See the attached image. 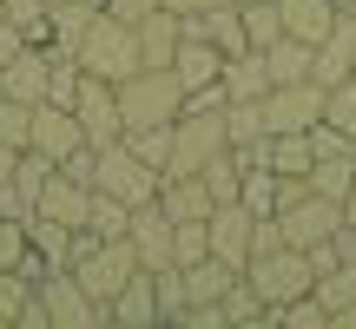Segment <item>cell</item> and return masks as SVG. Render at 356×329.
Listing matches in <instances>:
<instances>
[{"label":"cell","instance_id":"6da1fadb","mask_svg":"<svg viewBox=\"0 0 356 329\" xmlns=\"http://www.w3.org/2000/svg\"><path fill=\"white\" fill-rule=\"evenodd\" d=\"M73 60L86 66L92 79H113V86H119V79H132V73L145 66V60H139V26H126L119 13H106V7H99V20L79 33Z\"/></svg>","mask_w":356,"mask_h":329},{"label":"cell","instance_id":"7a4b0ae2","mask_svg":"<svg viewBox=\"0 0 356 329\" xmlns=\"http://www.w3.org/2000/svg\"><path fill=\"white\" fill-rule=\"evenodd\" d=\"M178 112H185V86H178L172 66H139L132 79H119V119H126V132L172 126Z\"/></svg>","mask_w":356,"mask_h":329},{"label":"cell","instance_id":"3957f363","mask_svg":"<svg viewBox=\"0 0 356 329\" xmlns=\"http://www.w3.org/2000/svg\"><path fill=\"white\" fill-rule=\"evenodd\" d=\"M139 270H145V264H139V251H132L126 237H92L86 251L73 257V277H79V290H86L99 310L113 303V296L126 290V283L139 277Z\"/></svg>","mask_w":356,"mask_h":329},{"label":"cell","instance_id":"277c9868","mask_svg":"<svg viewBox=\"0 0 356 329\" xmlns=\"http://www.w3.org/2000/svg\"><path fill=\"white\" fill-rule=\"evenodd\" d=\"M244 283L264 296V317H270L277 303H291V296L317 290V270H310V251H291V244H277V251H257L251 264H244Z\"/></svg>","mask_w":356,"mask_h":329},{"label":"cell","instance_id":"5b68a950","mask_svg":"<svg viewBox=\"0 0 356 329\" xmlns=\"http://www.w3.org/2000/svg\"><path fill=\"white\" fill-rule=\"evenodd\" d=\"M92 191H106V198H119V204H152L159 198V171L132 152L126 139H113L92 158Z\"/></svg>","mask_w":356,"mask_h":329},{"label":"cell","instance_id":"8992f818","mask_svg":"<svg viewBox=\"0 0 356 329\" xmlns=\"http://www.w3.org/2000/svg\"><path fill=\"white\" fill-rule=\"evenodd\" d=\"M225 145H231L225 106H218V112H178V119H172V164H165V178H172V171H204Z\"/></svg>","mask_w":356,"mask_h":329},{"label":"cell","instance_id":"52a82bcc","mask_svg":"<svg viewBox=\"0 0 356 329\" xmlns=\"http://www.w3.org/2000/svg\"><path fill=\"white\" fill-rule=\"evenodd\" d=\"M33 296L47 303V323H53V329H99V323H106V310L92 303L86 290H79L73 264H60V270H40Z\"/></svg>","mask_w":356,"mask_h":329},{"label":"cell","instance_id":"ba28073f","mask_svg":"<svg viewBox=\"0 0 356 329\" xmlns=\"http://www.w3.org/2000/svg\"><path fill=\"white\" fill-rule=\"evenodd\" d=\"M73 112H79V132H86V145L99 152V145H113V139H126V119H119V86L113 79H79V99H73Z\"/></svg>","mask_w":356,"mask_h":329},{"label":"cell","instance_id":"9c48e42d","mask_svg":"<svg viewBox=\"0 0 356 329\" xmlns=\"http://www.w3.org/2000/svg\"><path fill=\"white\" fill-rule=\"evenodd\" d=\"M337 224H343V204H337V198H317V191L277 211V230H284V244H291V251H310V244H323Z\"/></svg>","mask_w":356,"mask_h":329},{"label":"cell","instance_id":"30bf717a","mask_svg":"<svg viewBox=\"0 0 356 329\" xmlns=\"http://www.w3.org/2000/svg\"><path fill=\"white\" fill-rule=\"evenodd\" d=\"M323 119V86L317 79H297V86H270L264 92V126L270 132H310Z\"/></svg>","mask_w":356,"mask_h":329},{"label":"cell","instance_id":"8fae6325","mask_svg":"<svg viewBox=\"0 0 356 329\" xmlns=\"http://www.w3.org/2000/svg\"><path fill=\"white\" fill-rule=\"evenodd\" d=\"M310 79H317L323 92L356 79V13H337V26L310 47Z\"/></svg>","mask_w":356,"mask_h":329},{"label":"cell","instance_id":"7c38bea8","mask_svg":"<svg viewBox=\"0 0 356 329\" xmlns=\"http://www.w3.org/2000/svg\"><path fill=\"white\" fill-rule=\"evenodd\" d=\"M26 145H33L40 158L60 164L66 152H79V145H86V132H79V112H73V106L40 99V106H33V132H26Z\"/></svg>","mask_w":356,"mask_h":329},{"label":"cell","instance_id":"4fadbf2b","mask_svg":"<svg viewBox=\"0 0 356 329\" xmlns=\"http://www.w3.org/2000/svg\"><path fill=\"white\" fill-rule=\"evenodd\" d=\"M204 230H211V257H225L231 270H244V264H251V230H257V217L244 211L238 198H231V204H218V211L204 217Z\"/></svg>","mask_w":356,"mask_h":329},{"label":"cell","instance_id":"5bb4252c","mask_svg":"<svg viewBox=\"0 0 356 329\" xmlns=\"http://www.w3.org/2000/svg\"><path fill=\"white\" fill-rule=\"evenodd\" d=\"M47 178H53V158H40L33 145H26V152L13 158V178L0 185V217H33V204H40V191H47Z\"/></svg>","mask_w":356,"mask_h":329},{"label":"cell","instance_id":"9a60e30c","mask_svg":"<svg viewBox=\"0 0 356 329\" xmlns=\"http://www.w3.org/2000/svg\"><path fill=\"white\" fill-rule=\"evenodd\" d=\"M40 217H53V224H66V230H86V211H92V185H79L73 171H60L53 164V178H47V191H40V204H33Z\"/></svg>","mask_w":356,"mask_h":329},{"label":"cell","instance_id":"2e32d148","mask_svg":"<svg viewBox=\"0 0 356 329\" xmlns=\"http://www.w3.org/2000/svg\"><path fill=\"white\" fill-rule=\"evenodd\" d=\"M126 244L139 251V264H145V270H165V264H172V217L159 211V198H152V204H132Z\"/></svg>","mask_w":356,"mask_h":329},{"label":"cell","instance_id":"e0dca14e","mask_svg":"<svg viewBox=\"0 0 356 329\" xmlns=\"http://www.w3.org/2000/svg\"><path fill=\"white\" fill-rule=\"evenodd\" d=\"M47 66H53V47H33V40H26V47L13 53V66L0 73V92L20 99V106H40L47 99Z\"/></svg>","mask_w":356,"mask_h":329},{"label":"cell","instance_id":"ac0fdd59","mask_svg":"<svg viewBox=\"0 0 356 329\" xmlns=\"http://www.w3.org/2000/svg\"><path fill=\"white\" fill-rule=\"evenodd\" d=\"M172 73H178V86H185V92H198V86H211V79H225V53H218L211 40L185 33V40H178V53H172Z\"/></svg>","mask_w":356,"mask_h":329},{"label":"cell","instance_id":"d6986e66","mask_svg":"<svg viewBox=\"0 0 356 329\" xmlns=\"http://www.w3.org/2000/svg\"><path fill=\"white\" fill-rule=\"evenodd\" d=\"M106 323H119V329H152L159 323V296H152V270H139V277L126 283V290L106 303Z\"/></svg>","mask_w":356,"mask_h":329},{"label":"cell","instance_id":"ffe728a7","mask_svg":"<svg viewBox=\"0 0 356 329\" xmlns=\"http://www.w3.org/2000/svg\"><path fill=\"white\" fill-rule=\"evenodd\" d=\"M178 40H185V20H178L172 7H152V13L139 20V60H145V66H172Z\"/></svg>","mask_w":356,"mask_h":329},{"label":"cell","instance_id":"44dd1931","mask_svg":"<svg viewBox=\"0 0 356 329\" xmlns=\"http://www.w3.org/2000/svg\"><path fill=\"white\" fill-rule=\"evenodd\" d=\"M277 7H284V33H291V40H310V47H317V40L337 26V13H343L337 0H277Z\"/></svg>","mask_w":356,"mask_h":329},{"label":"cell","instance_id":"7402d4cb","mask_svg":"<svg viewBox=\"0 0 356 329\" xmlns=\"http://www.w3.org/2000/svg\"><path fill=\"white\" fill-rule=\"evenodd\" d=\"M26 244H33V257L47 270H60V264H73V244H79V230H66V224H53V217H26Z\"/></svg>","mask_w":356,"mask_h":329},{"label":"cell","instance_id":"603a6c76","mask_svg":"<svg viewBox=\"0 0 356 329\" xmlns=\"http://www.w3.org/2000/svg\"><path fill=\"white\" fill-rule=\"evenodd\" d=\"M185 270V290H191V303H218V296L231 290V283L244 277V270H231L225 257H198V264H178Z\"/></svg>","mask_w":356,"mask_h":329},{"label":"cell","instance_id":"cb8c5ba5","mask_svg":"<svg viewBox=\"0 0 356 329\" xmlns=\"http://www.w3.org/2000/svg\"><path fill=\"white\" fill-rule=\"evenodd\" d=\"M264 66H270V86H297V79H310V40H270L264 47Z\"/></svg>","mask_w":356,"mask_h":329},{"label":"cell","instance_id":"d4e9b609","mask_svg":"<svg viewBox=\"0 0 356 329\" xmlns=\"http://www.w3.org/2000/svg\"><path fill=\"white\" fill-rule=\"evenodd\" d=\"M264 92H270L264 53H238V60H225V99H264Z\"/></svg>","mask_w":356,"mask_h":329},{"label":"cell","instance_id":"484cf974","mask_svg":"<svg viewBox=\"0 0 356 329\" xmlns=\"http://www.w3.org/2000/svg\"><path fill=\"white\" fill-rule=\"evenodd\" d=\"M238 204H244L251 217H277V171H270V164H244Z\"/></svg>","mask_w":356,"mask_h":329},{"label":"cell","instance_id":"4316f807","mask_svg":"<svg viewBox=\"0 0 356 329\" xmlns=\"http://www.w3.org/2000/svg\"><path fill=\"white\" fill-rule=\"evenodd\" d=\"M310 164H317V152H310V132H270V171L310 178Z\"/></svg>","mask_w":356,"mask_h":329},{"label":"cell","instance_id":"83f0119b","mask_svg":"<svg viewBox=\"0 0 356 329\" xmlns=\"http://www.w3.org/2000/svg\"><path fill=\"white\" fill-rule=\"evenodd\" d=\"M152 296H159V323H185V310H191V290H185V270H178V264L152 270Z\"/></svg>","mask_w":356,"mask_h":329},{"label":"cell","instance_id":"f1b7e54d","mask_svg":"<svg viewBox=\"0 0 356 329\" xmlns=\"http://www.w3.org/2000/svg\"><path fill=\"white\" fill-rule=\"evenodd\" d=\"M350 178H356V152H337V158H317V164H310V191H317V198H337V204H343Z\"/></svg>","mask_w":356,"mask_h":329},{"label":"cell","instance_id":"f546056e","mask_svg":"<svg viewBox=\"0 0 356 329\" xmlns=\"http://www.w3.org/2000/svg\"><path fill=\"white\" fill-rule=\"evenodd\" d=\"M244 13V40H251V53H264L270 40H284V7L277 0H257V7H238Z\"/></svg>","mask_w":356,"mask_h":329},{"label":"cell","instance_id":"4dcf8cb0","mask_svg":"<svg viewBox=\"0 0 356 329\" xmlns=\"http://www.w3.org/2000/svg\"><path fill=\"white\" fill-rule=\"evenodd\" d=\"M26 303H33V270H0V329L20 323Z\"/></svg>","mask_w":356,"mask_h":329},{"label":"cell","instance_id":"1f68e13d","mask_svg":"<svg viewBox=\"0 0 356 329\" xmlns=\"http://www.w3.org/2000/svg\"><path fill=\"white\" fill-rule=\"evenodd\" d=\"M317 296H323V310H356V257L337 270H317Z\"/></svg>","mask_w":356,"mask_h":329},{"label":"cell","instance_id":"d6a6232c","mask_svg":"<svg viewBox=\"0 0 356 329\" xmlns=\"http://www.w3.org/2000/svg\"><path fill=\"white\" fill-rule=\"evenodd\" d=\"M126 224H132V204L92 191V211H86V230H92V237H126Z\"/></svg>","mask_w":356,"mask_h":329},{"label":"cell","instance_id":"836d02e7","mask_svg":"<svg viewBox=\"0 0 356 329\" xmlns=\"http://www.w3.org/2000/svg\"><path fill=\"white\" fill-rule=\"evenodd\" d=\"M218 303H225V329H238V323H264V296H257L244 277L231 283V290L218 296Z\"/></svg>","mask_w":356,"mask_h":329},{"label":"cell","instance_id":"e575fe53","mask_svg":"<svg viewBox=\"0 0 356 329\" xmlns=\"http://www.w3.org/2000/svg\"><path fill=\"white\" fill-rule=\"evenodd\" d=\"M198 178H204V185H211V198H218V204H231V198H238V178H244V164H238V152H231V145H225V152H218L211 164H204Z\"/></svg>","mask_w":356,"mask_h":329},{"label":"cell","instance_id":"d590c367","mask_svg":"<svg viewBox=\"0 0 356 329\" xmlns=\"http://www.w3.org/2000/svg\"><path fill=\"white\" fill-rule=\"evenodd\" d=\"M126 145L139 152L145 164H152L159 178H165V164H172V126H145V132H126Z\"/></svg>","mask_w":356,"mask_h":329},{"label":"cell","instance_id":"8d00e7d4","mask_svg":"<svg viewBox=\"0 0 356 329\" xmlns=\"http://www.w3.org/2000/svg\"><path fill=\"white\" fill-rule=\"evenodd\" d=\"M198 257H211V230H204V217L172 224V264H198Z\"/></svg>","mask_w":356,"mask_h":329},{"label":"cell","instance_id":"74e56055","mask_svg":"<svg viewBox=\"0 0 356 329\" xmlns=\"http://www.w3.org/2000/svg\"><path fill=\"white\" fill-rule=\"evenodd\" d=\"M26 132H33V106H20V99H7V92H0V145L26 152Z\"/></svg>","mask_w":356,"mask_h":329},{"label":"cell","instance_id":"f35d334b","mask_svg":"<svg viewBox=\"0 0 356 329\" xmlns=\"http://www.w3.org/2000/svg\"><path fill=\"white\" fill-rule=\"evenodd\" d=\"M323 119H330L337 132H350V139H356V79H343V86L323 92Z\"/></svg>","mask_w":356,"mask_h":329},{"label":"cell","instance_id":"ab89813d","mask_svg":"<svg viewBox=\"0 0 356 329\" xmlns=\"http://www.w3.org/2000/svg\"><path fill=\"white\" fill-rule=\"evenodd\" d=\"M26 257H33V244H26V217H0V270H20Z\"/></svg>","mask_w":356,"mask_h":329},{"label":"cell","instance_id":"60d3db41","mask_svg":"<svg viewBox=\"0 0 356 329\" xmlns=\"http://www.w3.org/2000/svg\"><path fill=\"white\" fill-rule=\"evenodd\" d=\"M178 329H225V303H191Z\"/></svg>","mask_w":356,"mask_h":329},{"label":"cell","instance_id":"b9f144b4","mask_svg":"<svg viewBox=\"0 0 356 329\" xmlns=\"http://www.w3.org/2000/svg\"><path fill=\"white\" fill-rule=\"evenodd\" d=\"M7 20L26 33V26H40V20H47V0H7Z\"/></svg>","mask_w":356,"mask_h":329},{"label":"cell","instance_id":"7bdbcfd3","mask_svg":"<svg viewBox=\"0 0 356 329\" xmlns=\"http://www.w3.org/2000/svg\"><path fill=\"white\" fill-rule=\"evenodd\" d=\"M99 7H106V13H119V20H126V26H139L145 13L159 7V0H99Z\"/></svg>","mask_w":356,"mask_h":329},{"label":"cell","instance_id":"ee69618b","mask_svg":"<svg viewBox=\"0 0 356 329\" xmlns=\"http://www.w3.org/2000/svg\"><path fill=\"white\" fill-rule=\"evenodd\" d=\"M20 47H26V33H20V26L7 20V26H0V73L13 66V53H20Z\"/></svg>","mask_w":356,"mask_h":329},{"label":"cell","instance_id":"f6af8a7d","mask_svg":"<svg viewBox=\"0 0 356 329\" xmlns=\"http://www.w3.org/2000/svg\"><path fill=\"white\" fill-rule=\"evenodd\" d=\"M159 7H172V13H204V7H218V0H159Z\"/></svg>","mask_w":356,"mask_h":329},{"label":"cell","instance_id":"bcb514c9","mask_svg":"<svg viewBox=\"0 0 356 329\" xmlns=\"http://www.w3.org/2000/svg\"><path fill=\"white\" fill-rule=\"evenodd\" d=\"M343 224L356 230V178H350V191H343Z\"/></svg>","mask_w":356,"mask_h":329},{"label":"cell","instance_id":"7dc6e473","mask_svg":"<svg viewBox=\"0 0 356 329\" xmlns=\"http://www.w3.org/2000/svg\"><path fill=\"white\" fill-rule=\"evenodd\" d=\"M13 158H20V152H13V145H0V185L13 178Z\"/></svg>","mask_w":356,"mask_h":329},{"label":"cell","instance_id":"c3c4849f","mask_svg":"<svg viewBox=\"0 0 356 329\" xmlns=\"http://www.w3.org/2000/svg\"><path fill=\"white\" fill-rule=\"evenodd\" d=\"M0 26H7V0H0Z\"/></svg>","mask_w":356,"mask_h":329},{"label":"cell","instance_id":"681fc988","mask_svg":"<svg viewBox=\"0 0 356 329\" xmlns=\"http://www.w3.org/2000/svg\"><path fill=\"white\" fill-rule=\"evenodd\" d=\"M337 7H343V13H350V7H356V0H337Z\"/></svg>","mask_w":356,"mask_h":329},{"label":"cell","instance_id":"f907efd6","mask_svg":"<svg viewBox=\"0 0 356 329\" xmlns=\"http://www.w3.org/2000/svg\"><path fill=\"white\" fill-rule=\"evenodd\" d=\"M238 7H257V0H238Z\"/></svg>","mask_w":356,"mask_h":329},{"label":"cell","instance_id":"816d5d0a","mask_svg":"<svg viewBox=\"0 0 356 329\" xmlns=\"http://www.w3.org/2000/svg\"><path fill=\"white\" fill-rule=\"evenodd\" d=\"M47 7H66V0H47Z\"/></svg>","mask_w":356,"mask_h":329},{"label":"cell","instance_id":"f5cc1de1","mask_svg":"<svg viewBox=\"0 0 356 329\" xmlns=\"http://www.w3.org/2000/svg\"><path fill=\"white\" fill-rule=\"evenodd\" d=\"M350 13H356V7H350Z\"/></svg>","mask_w":356,"mask_h":329}]
</instances>
